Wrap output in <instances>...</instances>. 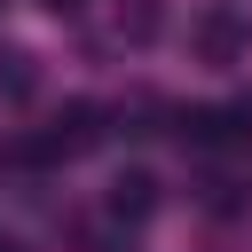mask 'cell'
Here are the masks:
<instances>
[{
  "label": "cell",
  "mask_w": 252,
  "mask_h": 252,
  "mask_svg": "<svg viewBox=\"0 0 252 252\" xmlns=\"http://www.w3.org/2000/svg\"><path fill=\"white\" fill-rule=\"evenodd\" d=\"M47 8H79V0H47Z\"/></svg>",
  "instance_id": "6da1fadb"
}]
</instances>
